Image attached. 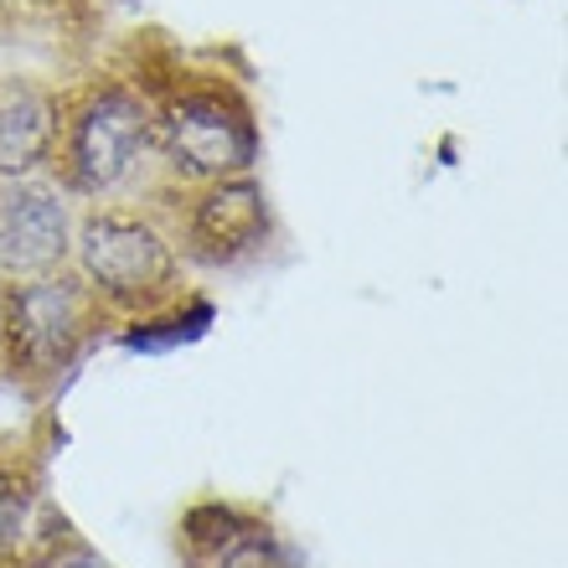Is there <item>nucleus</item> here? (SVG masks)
<instances>
[{"label": "nucleus", "mask_w": 568, "mask_h": 568, "mask_svg": "<svg viewBox=\"0 0 568 568\" xmlns=\"http://www.w3.org/2000/svg\"><path fill=\"white\" fill-rule=\"evenodd\" d=\"M140 202L161 212L186 274H248L280 248V212L258 171L202 181V186H150Z\"/></svg>", "instance_id": "nucleus-5"}, {"label": "nucleus", "mask_w": 568, "mask_h": 568, "mask_svg": "<svg viewBox=\"0 0 568 568\" xmlns=\"http://www.w3.org/2000/svg\"><path fill=\"white\" fill-rule=\"evenodd\" d=\"M62 124V83L0 73V176H37L52 165Z\"/></svg>", "instance_id": "nucleus-9"}, {"label": "nucleus", "mask_w": 568, "mask_h": 568, "mask_svg": "<svg viewBox=\"0 0 568 568\" xmlns=\"http://www.w3.org/2000/svg\"><path fill=\"white\" fill-rule=\"evenodd\" d=\"M73 227L78 202L47 171L0 176V280L68 270Z\"/></svg>", "instance_id": "nucleus-7"}, {"label": "nucleus", "mask_w": 568, "mask_h": 568, "mask_svg": "<svg viewBox=\"0 0 568 568\" xmlns=\"http://www.w3.org/2000/svg\"><path fill=\"white\" fill-rule=\"evenodd\" d=\"M114 336V321L73 270L0 280V388L47 408L68 377Z\"/></svg>", "instance_id": "nucleus-3"}, {"label": "nucleus", "mask_w": 568, "mask_h": 568, "mask_svg": "<svg viewBox=\"0 0 568 568\" xmlns=\"http://www.w3.org/2000/svg\"><path fill=\"white\" fill-rule=\"evenodd\" d=\"M47 176L73 196L93 202H135L155 186V130L150 99L130 73H89L62 83V124Z\"/></svg>", "instance_id": "nucleus-2"}, {"label": "nucleus", "mask_w": 568, "mask_h": 568, "mask_svg": "<svg viewBox=\"0 0 568 568\" xmlns=\"http://www.w3.org/2000/svg\"><path fill=\"white\" fill-rule=\"evenodd\" d=\"M212 315H217V305H212L207 295H196V290H186L181 300H171V305H161V311L140 315V321H124V326H114V336L109 342L120 346V352H140V357H161V352H176V346H192L207 336Z\"/></svg>", "instance_id": "nucleus-10"}, {"label": "nucleus", "mask_w": 568, "mask_h": 568, "mask_svg": "<svg viewBox=\"0 0 568 568\" xmlns=\"http://www.w3.org/2000/svg\"><path fill=\"white\" fill-rule=\"evenodd\" d=\"M68 270L83 280V290L99 300V311L114 326L140 321V315L161 311V305H171V300L192 290V274L181 264L161 212L140 202V196L135 202L78 207Z\"/></svg>", "instance_id": "nucleus-4"}, {"label": "nucleus", "mask_w": 568, "mask_h": 568, "mask_svg": "<svg viewBox=\"0 0 568 568\" xmlns=\"http://www.w3.org/2000/svg\"><path fill=\"white\" fill-rule=\"evenodd\" d=\"M176 548L186 568H305V554L270 511L227 496H207L181 511Z\"/></svg>", "instance_id": "nucleus-6"}, {"label": "nucleus", "mask_w": 568, "mask_h": 568, "mask_svg": "<svg viewBox=\"0 0 568 568\" xmlns=\"http://www.w3.org/2000/svg\"><path fill=\"white\" fill-rule=\"evenodd\" d=\"M62 527L68 517L47 496V445L31 434H0V564L21 568Z\"/></svg>", "instance_id": "nucleus-8"}, {"label": "nucleus", "mask_w": 568, "mask_h": 568, "mask_svg": "<svg viewBox=\"0 0 568 568\" xmlns=\"http://www.w3.org/2000/svg\"><path fill=\"white\" fill-rule=\"evenodd\" d=\"M21 568H114V564H109V558L99 554V548H93L89 538H78L73 523H68V527L58 532V538L47 542L42 554H31Z\"/></svg>", "instance_id": "nucleus-11"}, {"label": "nucleus", "mask_w": 568, "mask_h": 568, "mask_svg": "<svg viewBox=\"0 0 568 568\" xmlns=\"http://www.w3.org/2000/svg\"><path fill=\"white\" fill-rule=\"evenodd\" d=\"M0 568H6V564H0Z\"/></svg>", "instance_id": "nucleus-12"}, {"label": "nucleus", "mask_w": 568, "mask_h": 568, "mask_svg": "<svg viewBox=\"0 0 568 568\" xmlns=\"http://www.w3.org/2000/svg\"><path fill=\"white\" fill-rule=\"evenodd\" d=\"M150 99L155 130V186L248 176L264 161V120L248 83L223 68L192 62H140L130 68Z\"/></svg>", "instance_id": "nucleus-1"}]
</instances>
